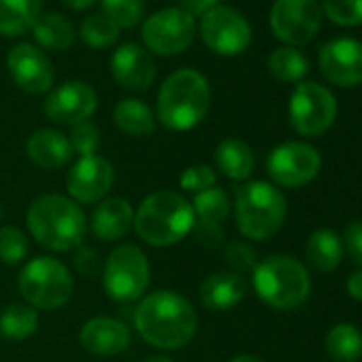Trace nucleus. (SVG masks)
Segmentation results:
<instances>
[{"mask_svg": "<svg viewBox=\"0 0 362 362\" xmlns=\"http://www.w3.org/2000/svg\"><path fill=\"white\" fill-rule=\"evenodd\" d=\"M197 311L190 300L173 290H156L134 309L139 334L160 349H181L188 345L197 334Z\"/></svg>", "mask_w": 362, "mask_h": 362, "instance_id": "obj_1", "label": "nucleus"}, {"mask_svg": "<svg viewBox=\"0 0 362 362\" xmlns=\"http://www.w3.org/2000/svg\"><path fill=\"white\" fill-rule=\"evenodd\" d=\"M26 222L37 243L52 252L77 250L88 230V220L81 207L60 194H45L37 199L28 209Z\"/></svg>", "mask_w": 362, "mask_h": 362, "instance_id": "obj_2", "label": "nucleus"}, {"mask_svg": "<svg viewBox=\"0 0 362 362\" xmlns=\"http://www.w3.org/2000/svg\"><path fill=\"white\" fill-rule=\"evenodd\" d=\"M211 105L207 79L194 69H181L166 77L158 94V119L168 130H192Z\"/></svg>", "mask_w": 362, "mask_h": 362, "instance_id": "obj_3", "label": "nucleus"}, {"mask_svg": "<svg viewBox=\"0 0 362 362\" xmlns=\"http://www.w3.org/2000/svg\"><path fill=\"white\" fill-rule=\"evenodd\" d=\"M132 226L147 245L168 247L192 233L194 211L190 201L179 192L158 190L141 203Z\"/></svg>", "mask_w": 362, "mask_h": 362, "instance_id": "obj_4", "label": "nucleus"}, {"mask_svg": "<svg viewBox=\"0 0 362 362\" xmlns=\"http://www.w3.org/2000/svg\"><path fill=\"white\" fill-rule=\"evenodd\" d=\"M252 275L258 298L273 309H294L307 300L311 290L307 269L292 256H269L256 264Z\"/></svg>", "mask_w": 362, "mask_h": 362, "instance_id": "obj_5", "label": "nucleus"}, {"mask_svg": "<svg viewBox=\"0 0 362 362\" xmlns=\"http://www.w3.org/2000/svg\"><path fill=\"white\" fill-rule=\"evenodd\" d=\"M286 197L267 181H250L235 197L237 228L254 241L273 237L286 220Z\"/></svg>", "mask_w": 362, "mask_h": 362, "instance_id": "obj_6", "label": "nucleus"}, {"mask_svg": "<svg viewBox=\"0 0 362 362\" xmlns=\"http://www.w3.org/2000/svg\"><path fill=\"white\" fill-rule=\"evenodd\" d=\"M20 292L35 309L54 311L69 303L73 294V277L64 262L52 256L33 258L20 273Z\"/></svg>", "mask_w": 362, "mask_h": 362, "instance_id": "obj_7", "label": "nucleus"}, {"mask_svg": "<svg viewBox=\"0 0 362 362\" xmlns=\"http://www.w3.org/2000/svg\"><path fill=\"white\" fill-rule=\"evenodd\" d=\"M103 286L117 303H130L143 296L149 286L147 256L132 243L113 250L105 262Z\"/></svg>", "mask_w": 362, "mask_h": 362, "instance_id": "obj_8", "label": "nucleus"}, {"mask_svg": "<svg viewBox=\"0 0 362 362\" xmlns=\"http://www.w3.org/2000/svg\"><path fill=\"white\" fill-rule=\"evenodd\" d=\"M337 117V100L320 83H298L290 98V124L303 136L324 134Z\"/></svg>", "mask_w": 362, "mask_h": 362, "instance_id": "obj_9", "label": "nucleus"}, {"mask_svg": "<svg viewBox=\"0 0 362 362\" xmlns=\"http://www.w3.org/2000/svg\"><path fill=\"white\" fill-rule=\"evenodd\" d=\"M320 168H322L320 151L300 141L281 143L269 153L267 160V170L271 179L284 188H300L311 184L317 177Z\"/></svg>", "mask_w": 362, "mask_h": 362, "instance_id": "obj_10", "label": "nucleus"}, {"mask_svg": "<svg viewBox=\"0 0 362 362\" xmlns=\"http://www.w3.org/2000/svg\"><path fill=\"white\" fill-rule=\"evenodd\" d=\"M194 18L179 7H166L153 13L143 24V43L160 54V56H175L190 47L194 39Z\"/></svg>", "mask_w": 362, "mask_h": 362, "instance_id": "obj_11", "label": "nucleus"}, {"mask_svg": "<svg viewBox=\"0 0 362 362\" xmlns=\"http://www.w3.org/2000/svg\"><path fill=\"white\" fill-rule=\"evenodd\" d=\"M322 22V9L315 0H277L271 11L273 35L288 45L309 43Z\"/></svg>", "mask_w": 362, "mask_h": 362, "instance_id": "obj_12", "label": "nucleus"}, {"mask_svg": "<svg viewBox=\"0 0 362 362\" xmlns=\"http://www.w3.org/2000/svg\"><path fill=\"white\" fill-rule=\"evenodd\" d=\"M201 37L220 56H237L252 43V30L245 18L222 5L201 18Z\"/></svg>", "mask_w": 362, "mask_h": 362, "instance_id": "obj_13", "label": "nucleus"}, {"mask_svg": "<svg viewBox=\"0 0 362 362\" xmlns=\"http://www.w3.org/2000/svg\"><path fill=\"white\" fill-rule=\"evenodd\" d=\"M115 170L113 164L103 156H81L69 177H66V188L73 201L77 203H98L103 201L109 190L113 188Z\"/></svg>", "mask_w": 362, "mask_h": 362, "instance_id": "obj_14", "label": "nucleus"}, {"mask_svg": "<svg viewBox=\"0 0 362 362\" xmlns=\"http://www.w3.org/2000/svg\"><path fill=\"white\" fill-rule=\"evenodd\" d=\"M7 66L13 81L26 94H45L54 86V66L49 58L35 45H16L7 56Z\"/></svg>", "mask_w": 362, "mask_h": 362, "instance_id": "obj_15", "label": "nucleus"}, {"mask_svg": "<svg viewBox=\"0 0 362 362\" xmlns=\"http://www.w3.org/2000/svg\"><path fill=\"white\" fill-rule=\"evenodd\" d=\"M96 92L83 81H69L56 88L45 100V113L56 124L75 126L86 122L96 111Z\"/></svg>", "mask_w": 362, "mask_h": 362, "instance_id": "obj_16", "label": "nucleus"}, {"mask_svg": "<svg viewBox=\"0 0 362 362\" xmlns=\"http://www.w3.org/2000/svg\"><path fill=\"white\" fill-rule=\"evenodd\" d=\"M324 77L341 88L362 83V43L356 39H334L320 52Z\"/></svg>", "mask_w": 362, "mask_h": 362, "instance_id": "obj_17", "label": "nucleus"}, {"mask_svg": "<svg viewBox=\"0 0 362 362\" xmlns=\"http://www.w3.org/2000/svg\"><path fill=\"white\" fill-rule=\"evenodd\" d=\"M194 211V235L201 245L207 247H220L224 241L222 222L230 214V201L228 194L222 188H209L194 197L192 203Z\"/></svg>", "mask_w": 362, "mask_h": 362, "instance_id": "obj_18", "label": "nucleus"}, {"mask_svg": "<svg viewBox=\"0 0 362 362\" xmlns=\"http://www.w3.org/2000/svg\"><path fill=\"white\" fill-rule=\"evenodd\" d=\"M111 71L115 81L132 92H143L153 83L156 77V64L147 49L126 43L115 49L111 60Z\"/></svg>", "mask_w": 362, "mask_h": 362, "instance_id": "obj_19", "label": "nucleus"}, {"mask_svg": "<svg viewBox=\"0 0 362 362\" xmlns=\"http://www.w3.org/2000/svg\"><path fill=\"white\" fill-rule=\"evenodd\" d=\"M81 345L96 356H115L130 343V330L124 322L107 315L92 317L79 332Z\"/></svg>", "mask_w": 362, "mask_h": 362, "instance_id": "obj_20", "label": "nucleus"}, {"mask_svg": "<svg viewBox=\"0 0 362 362\" xmlns=\"http://www.w3.org/2000/svg\"><path fill=\"white\" fill-rule=\"evenodd\" d=\"M247 292V281L243 275L233 273V271H220L209 275L201 284V300L207 309L211 311H226L233 309L243 300Z\"/></svg>", "mask_w": 362, "mask_h": 362, "instance_id": "obj_21", "label": "nucleus"}, {"mask_svg": "<svg viewBox=\"0 0 362 362\" xmlns=\"http://www.w3.org/2000/svg\"><path fill=\"white\" fill-rule=\"evenodd\" d=\"M132 224H134V211L126 199H107L98 203L90 220L92 233L103 241L122 239L132 228Z\"/></svg>", "mask_w": 362, "mask_h": 362, "instance_id": "obj_22", "label": "nucleus"}, {"mask_svg": "<svg viewBox=\"0 0 362 362\" xmlns=\"http://www.w3.org/2000/svg\"><path fill=\"white\" fill-rule=\"evenodd\" d=\"M26 151L28 158L41 168H60L73 156L69 136L54 128H41L33 132L26 143Z\"/></svg>", "mask_w": 362, "mask_h": 362, "instance_id": "obj_23", "label": "nucleus"}, {"mask_svg": "<svg viewBox=\"0 0 362 362\" xmlns=\"http://www.w3.org/2000/svg\"><path fill=\"white\" fill-rule=\"evenodd\" d=\"M43 0H0V35H24L41 16Z\"/></svg>", "mask_w": 362, "mask_h": 362, "instance_id": "obj_24", "label": "nucleus"}, {"mask_svg": "<svg viewBox=\"0 0 362 362\" xmlns=\"http://www.w3.org/2000/svg\"><path fill=\"white\" fill-rule=\"evenodd\" d=\"M218 168L233 181H243L254 170V151L241 139H226L216 149Z\"/></svg>", "mask_w": 362, "mask_h": 362, "instance_id": "obj_25", "label": "nucleus"}, {"mask_svg": "<svg viewBox=\"0 0 362 362\" xmlns=\"http://www.w3.org/2000/svg\"><path fill=\"white\" fill-rule=\"evenodd\" d=\"M305 254H307L309 264L315 271L330 273V271H334L339 267V262L343 258V243L337 237V233H332L328 228H322V230H315L309 237Z\"/></svg>", "mask_w": 362, "mask_h": 362, "instance_id": "obj_26", "label": "nucleus"}, {"mask_svg": "<svg viewBox=\"0 0 362 362\" xmlns=\"http://www.w3.org/2000/svg\"><path fill=\"white\" fill-rule=\"evenodd\" d=\"M113 119H115V126L130 136H147L156 128L151 109L143 100H136V98H126L117 103L113 111Z\"/></svg>", "mask_w": 362, "mask_h": 362, "instance_id": "obj_27", "label": "nucleus"}, {"mask_svg": "<svg viewBox=\"0 0 362 362\" xmlns=\"http://www.w3.org/2000/svg\"><path fill=\"white\" fill-rule=\"evenodd\" d=\"M33 33L43 47L56 49V52L69 49L73 45V39H75L73 24L58 13L39 16L37 22L33 24Z\"/></svg>", "mask_w": 362, "mask_h": 362, "instance_id": "obj_28", "label": "nucleus"}, {"mask_svg": "<svg viewBox=\"0 0 362 362\" xmlns=\"http://www.w3.org/2000/svg\"><path fill=\"white\" fill-rule=\"evenodd\" d=\"M326 349L337 362H356L362 356V332L354 324L341 322L328 330Z\"/></svg>", "mask_w": 362, "mask_h": 362, "instance_id": "obj_29", "label": "nucleus"}, {"mask_svg": "<svg viewBox=\"0 0 362 362\" xmlns=\"http://www.w3.org/2000/svg\"><path fill=\"white\" fill-rule=\"evenodd\" d=\"M39 328L37 309L26 303L9 305L0 315V337L9 341H24Z\"/></svg>", "mask_w": 362, "mask_h": 362, "instance_id": "obj_30", "label": "nucleus"}, {"mask_svg": "<svg viewBox=\"0 0 362 362\" xmlns=\"http://www.w3.org/2000/svg\"><path fill=\"white\" fill-rule=\"evenodd\" d=\"M269 71L279 81H300L307 71V58L294 47H279L269 56Z\"/></svg>", "mask_w": 362, "mask_h": 362, "instance_id": "obj_31", "label": "nucleus"}, {"mask_svg": "<svg viewBox=\"0 0 362 362\" xmlns=\"http://www.w3.org/2000/svg\"><path fill=\"white\" fill-rule=\"evenodd\" d=\"M81 39L94 49H105L117 43L119 28L105 16H90L81 24Z\"/></svg>", "mask_w": 362, "mask_h": 362, "instance_id": "obj_32", "label": "nucleus"}, {"mask_svg": "<svg viewBox=\"0 0 362 362\" xmlns=\"http://www.w3.org/2000/svg\"><path fill=\"white\" fill-rule=\"evenodd\" d=\"M30 252L28 237L16 226L0 228V262L5 264H20L26 260Z\"/></svg>", "mask_w": 362, "mask_h": 362, "instance_id": "obj_33", "label": "nucleus"}, {"mask_svg": "<svg viewBox=\"0 0 362 362\" xmlns=\"http://www.w3.org/2000/svg\"><path fill=\"white\" fill-rule=\"evenodd\" d=\"M103 11L117 28H132L143 16V0H103Z\"/></svg>", "mask_w": 362, "mask_h": 362, "instance_id": "obj_34", "label": "nucleus"}, {"mask_svg": "<svg viewBox=\"0 0 362 362\" xmlns=\"http://www.w3.org/2000/svg\"><path fill=\"white\" fill-rule=\"evenodd\" d=\"M320 9L334 24H341V26L362 24V0H322Z\"/></svg>", "mask_w": 362, "mask_h": 362, "instance_id": "obj_35", "label": "nucleus"}, {"mask_svg": "<svg viewBox=\"0 0 362 362\" xmlns=\"http://www.w3.org/2000/svg\"><path fill=\"white\" fill-rule=\"evenodd\" d=\"M216 170L207 164H194L190 168H186L179 177V186L181 190L192 192V194H201L209 188H216Z\"/></svg>", "mask_w": 362, "mask_h": 362, "instance_id": "obj_36", "label": "nucleus"}, {"mask_svg": "<svg viewBox=\"0 0 362 362\" xmlns=\"http://www.w3.org/2000/svg\"><path fill=\"white\" fill-rule=\"evenodd\" d=\"M69 143H71V149L77 151L79 156H92V153H96V147L100 143V134H98L96 124L90 122V119L75 124L71 128Z\"/></svg>", "mask_w": 362, "mask_h": 362, "instance_id": "obj_37", "label": "nucleus"}, {"mask_svg": "<svg viewBox=\"0 0 362 362\" xmlns=\"http://www.w3.org/2000/svg\"><path fill=\"white\" fill-rule=\"evenodd\" d=\"M224 256H226V262L233 269V273L241 275V273H247V271L256 269V254L243 241H230L226 245V250H224Z\"/></svg>", "mask_w": 362, "mask_h": 362, "instance_id": "obj_38", "label": "nucleus"}, {"mask_svg": "<svg viewBox=\"0 0 362 362\" xmlns=\"http://www.w3.org/2000/svg\"><path fill=\"white\" fill-rule=\"evenodd\" d=\"M343 250L347 252V256L351 258V262L362 267V220L351 222L345 228L343 235Z\"/></svg>", "mask_w": 362, "mask_h": 362, "instance_id": "obj_39", "label": "nucleus"}, {"mask_svg": "<svg viewBox=\"0 0 362 362\" xmlns=\"http://www.w3.org/2000/svg\"><path fill=\"white\" fill-rule=\"evenodd\" d=\"M75 264H77V269L83 275H94L96 269H98V264H100L98 262V254L94 250H90V247H81L77 252V256H75Z\"/></svg>", "mask_w": 362, "mask_h": 362, "instance_id": "obj_40", "label": "nucleus"}, {"mask_svg": "<svg viewBox=\"0 0 362 362\" xmlns=\"http://www.w3.org/2000/svg\"><path fill=\"white\" fill-rule=\"evenodd\" d=\"M216 7H220V0H179V9H184L192 18L194 16L203 18L205 13H209Z\"/></svg>", "mask_w": 362, "mask_h": 362, "instance_id": "obj_41", "label": "nucleus"}, {"mask_svg": "<svg viewBox=\"0 0 362 362\" xmlns=\"http://www.w3.org/2000/svg\"><path fill=\"white\" fill-rule=\"evenodd\" d=\"M347 294L356 300H362V271H356L347 277Z\"/></svg>", "mask_w": 362, "mask_h": 362, "instance_id": "obj_42", "label": "nucleus"}, {"mask_svg": "<svg viewBox=\"0 0 362 362\" xmlns=\"http://www.w3.org/2000/svg\"><path fill=\"white\" fill-rule=\"evenodd\" d=\"M64 5H69L71 9H86V7H92L96 0H62Z\"/></svg>", "mask_w": 362, "mask_h": 362, "instance_id": "obj_43", "label": "nucleus"}, {"mask_svg": "<svg viewBox=\"0 0 362 362\" xmlns=\"http://www.w3.org/2000/svg\"><path fill=\"white\" fill-rule=\"evenodd\" d=\"M230 362H262L258 356H252V354H239V356H235Z\"/></svg>", "mask_w": 362, "mask_h": 362, "instance_id": "obj_44", "label": "nucleus"}, {"mask_svg": "<svg viewBox=\"0 0 362 362\" xmlns=\"http://www.w3.org/2000/svg\"><path fill=\"white\" fill-rule=\"evenodd\" d=\"M141 362H173V360L166 358V356H147V358L141 360Z\"/></svg>", "mask_w": 362, "mask_h": 362, "instance_id": "obj_45", "label": "nucleus"}, {"mask_svg": "<svg viewBox=\"0 0 362 362\" xmlns=\"http://www.w3.org/2000/svg\"><path fill=\"white\" fill-rule=\"evenodd\" d=\"M0 220H3V209H0Z\"/></svg>", "mask_w": 362, "mask_h": 362, "instance_id": "obj_46", "label": "nucleus"}]
</instances>
